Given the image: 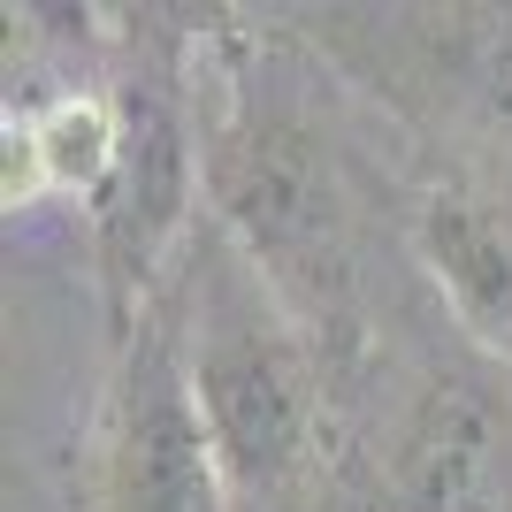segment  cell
I'll return each instance as SVG.
<instances>
[{
    "label": "cell",
    "mask_w": 512,
    "mask_h": 512,
    "mask_svg": "<svg viewBox=\"0 0 512 512\" xmlns=\"http://www.w3.org/2000/svg\"><path fill=\"white\" fill-rule=\"evenodd\" d=\"M474 92H482L490 115L512 123V16H497L490 31H482V46H474Z\"/></svg>",
    "instance_id": "7"
},
{
    "label": "cell",
    "mask_w": 512,
    "mask_h": 512,
    "mask_svg": "<svg viewBox=\"0 0 512 512\" xmlns=\"http://www.w3.org/2000/svg\"><path fill=\"white\" fill-rule=\"evenodd\" d=\"M192 398L207 413V436L222 451V474L245 490H283L314 451V375L299 344L268 314V291L230 253H214L199 291V352H192Z\"/></svg>",
    "instance_id": "1"
},
{
    "label": "cell",
    "mask_w": 512,
    "mask_h": 512,
    "mask_svg": "<svg viewBox=\"0 0 512 512\" xmlns=\"http://www.w3.org/2000/svg\"><path fill=\"white\" fill-rule=\"evenodd\" d=\"M428 237V260H436V276H444L451 306L474 321V329H512V237L490 207H474V199H436L421 222Z\"/></svg>",
    "instance_id": "5"
},
{
    "label": "cell",
    "mask_w": 512,
    "mask_h": 512,
    "mask_svg": "<svg viewBox=\"0 0 512 512\" xmlns=\"http://www.w3.org/2000/svg\"><path fill=\"white\" fill-rule=\"evenodd\" d=\"M497 482H505V428L490 390L436 383L398 444L390 512H497Z\"/></svg>",
    "instance_id": "4"
},
{
    "label": "cell",
    "mask_w": 512,
    "mask_h": 512,
    "mask_svg": "<svg viewBox=\"0 0 512 512\" xmlns=\"http://www.w3.org/2000/svg\"><path fill=\"white\" fill-rule=\"evenodd\" d=\"M214 207L276 291H329L344 276V192L329 138L299 115H245L214 146Z\"/></svg>",
    "instance_id": "2"
},
{
    "label": "cell",
    "mask_w": 512,
    "mask_h": 512,
    "mask_svg": "<svg viewBox=\"0 0 512 512\" xmlns=\"http://www.w3.org/2000/svg\"><path fill=\"white\" fill-rule=\"evenodd\" d=\"M222 451L192 398V375L146 329L115 406V512H222Z\"/></svg>",
    "instance_id": "3"
},
{
    "label": "cell",
    "mask_w": 512,
    "mask_h": 512,
    "mask_svg": "<svg viewBox=\"0 0 512 512\" xmlns=\"http://www.w3.org/2000/svg\"><path fill=\"white\" fill-rule=\"evenodd\" d=\"M23 153H31V169L54 176V184H100V176L123 161V123H115L100 100H54L39 123L23 130Z\"/></svg>",
    "instance_id": "6"
}]
</instances>
